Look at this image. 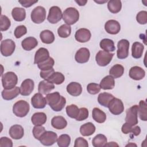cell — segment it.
<instances>
[{"mask_svg": "<svg viewBox=\"0 0 147 147\" xmlns=\"http://www.w3.org/2000/svg\"><path fill=\"white\" fill-rule=\"evenodd\" d=\"M65 80V77L63 74L59 72H55L48 79V81L57 85L61 84Z\"/></svg>", "mask_w": 147, "mask_h": 147, "instance_id": "cell-39", "label": "cell"}, {"mask_svg": "<svg viewBox=\"0 0 147 147\" xmlns=\"http://www.w3.org/2000/svg\"><path fill=\"white\" fill-rule=\"evenodd\" d=\"M124 73V67L119 64L113 65L109 71V74L114 78H118L123 75Z\"/></svg>", "mask_w": 147, "mask_h": 147, "instance_id": "cell-36", "label": "cell"}, {"mask_svg": "<svg viewBox=\"0 0 147 147\" xmlns=\"http://www.w3.org/2000/svg\"><path fill=\"white\" fill-rule=\"evenodd\" d=\"M47 119V115L44 113L37 112L32 115L31 121L34 125L40 126L44 125L46 122Z\"/></svg>", "mask_w": 147, "mask_h": 147, "instance_id": "cell-28", "label": "cell"}, {"mask_svg": "<svg viewBox=\"0 0 147 147\" xmlns=\"http://www.w3.org/2000/svg\"><path fill=\"white\" fill-rule=\"evenodd\" d=\"M131 133H132L136 136H138L141 133L140 127L138 126H136L134 127H133V129H132V130H131Z\"/></svg>", "mask_w": 147, "mask_h": 147, "instance_id": "cell-55", "label": "cell"}, {"mask_svg": "<svg viewBox=\"0 0 147 147\" xmlns=\"http://www.w3.org/2000/svg\"><path fill=\"white\" fill-rule=\"evenodd\" d=\"M38 1H19L18 2L23 6L25 7H29L32 6L33 5L34 3H37Z\"/></svg>", "mask_w": 147, "mask_h": 147, "instance_id": "cell-54", "label": "cell"}, {"mask_svg": "<svg viewBox=\"0 0 147 147\" xmlns=\"http://www.w3.org/2000/svg\"><path fill=\"white\" fill-rule=\"evenodd\" d=\"M67 91L73 96H78L82 94V87L80 83L72 82L67 85Z\"/></svg>", "mask_w": 147, "mask_h": 147, "instance_id": "cell-22", "label": "cell"}, {"mask_svg": "<svg viewBox=\"0 0 147 147\" xmlns=\"http://www.w3.org/2000/svg\"><path fill=\"white\" fill-rule=\"evenodd\" d=\"M129 75L130 78L132 79L135 80H140L145 77V71L140 67L134 66L130 69Z\"/></svg>", "mask_w": 147, "mask_h": 147, "instance_id": "cell-18", "label": "cell"}, {"mask_svg": "<svg viewBox=\"0 0 147 147\" xmlns=\"http://www.w3.org/2000/svg\"><path fill=\"white\" fill-rule=\"evenodd\" d=\"M51 125L54 128L60 130L67 126V122L62 116H55L51 120Z\"/></svg>", "mask_w": 147, "mask_h": 147, "instance_id": "cell-27", "label": "cell"}, {"mask_svg": "<svg viewBox=\"0 0 147 147\" xmlns=\"http://www.w3.org/2000/svg\"><path fill=\"white\" fill-rule=\"evenodd\" d=\"M132 129H133V126L130 125L127 122H126L122 125V128H121V130H122L123 133H124L125 134H127L131 132Z\"/></svg>", "mask_w": 147, "mask_h": 147, "instance_id": "cell-53", "label": "cell"}, {"mask_svg": "<svg viewBox=\"0 0 147 147\" xmlns=\"http://www.w3.org/2000/svg\"><path fill=\"white\" fill-rule=\"evenodd\" d=\"M45 129L44 126H42V125H40V126H37L35 125L33 127V135L34 136V137L38 140H40L41 137L42 136V135L45 132Z\"/></svg>", "mask_w": 147, "mask_h": 147, "instance_id": "cell-45", "label": "cell"}, {"mask_svg": "<svg viewBox=\"0 0 147 147\" xmlns=\"http://www.w3.org/2000/svg\"><path fill=\"white\" fill-rule=\"evenodd\" d=\"M138 113L139 115V118L142 121H147V109H146V103L145 100H141L139 102Z\"/></svg>", "mask_w": 147, "mask_h": 147, "instance_id": "cell-37", "label": "cell"}, {"mask_svg": "<svg viewBox=\"0 0 147 147\" xmlns=\"http://www.w3.org/2000/svg\"><path fill=\"white\" fill-rule=\"evenodd\" d=\"M0 23H1V30L6 31L9 29L11 25V22L9 18L5 16L1 15L0 17Z\"/></svg>", "mask_w": 147, "mask_h": 147, "instance_id": "cell-44", "label": "cell"}, {"mask_svg": "<svg viewBox=\"0 0 147 147\" xmlns=\"http://www.w3.org/2000/svg\"><path fill=\"white\" fill-rule=\"evenodd\" d=\"M114 55V53L109 52L99 51L96 55L95 60L99 66L105 67L111 62Z\"/></svg>", "mask_w": 147, "mask_h": 147, "instance_id": "cell-6", "label": "cell"}, {"mask_svg": "<svg viewBox=\"0 0 147 147\" xmlns=\"http://www.w3.org/2000/svg\"><path fill=\"white\" fill-rule=\"evenodd\" d=\"M18 82V77L13 72H7L2 75V84L4 89H11L16 87Z\"/></svg>", "mask_w": 147, "mask_h": 147, "instance_id": "cell-4", "label": "cell"}, {"mask_svg": "<svg viewBox=\"0 0 147 147\" xmlns=\"http://www.w3.org/2000/svg\"><path fill=\"white\" fill-rule=\"evenodd\" d=\"M27 32V29L25 25H19L14 30V36L16 38H21Z\"/></svg>", "mask_w": 147, "mask_h": 147, "instance_id": "cell-49", "label": "cell"}, {"mask_svg": "<svg viewBox=\"0 0 147 147\" xmlns=\"http://www.w3.org/2000/svg\"><path fill=\"white\" fill-rule=\"evenodd\" d=\"M88 114H89V112L87 108L81 107L80 109H79V112L78 115L75 119L78 121H82L85 120L88 117Z\"/></svg>", "mask_w": 147, "mask_h": 147, "instance_id": "cell-47", "label": "cell"}, {"mask_svg": "<svg viewBox=\"0 0 147 147\" xmlns=\"http://www.w3.org/2000/svg\"><path fill=\"white\" fill-rule=\"evenodd\" d=\"M130 43L126 39H122L118 42L117 56L119 59H124L129 55V49Z\"/></svg>", "mask_w": 147, "mask_h": 147, "instance_id": "cell-9", "label": "cell"}, {"mask_svg": "<svg viewBox=\"0 0 147 147\" xmlns=\"http://www.w3.org/2000/svg\"><path fill=\"white\" fill-rule=\"evenodd\" d=\"M47 104L55 111H60L66 104V99L59 92L49 93L45 97Z\"/></svg>", "mask_w": 147, "mask_h": 147, "instance_id": "cell-1", "label": "cell"}, {"mask_svg": "<svg viewBox=\"0 0 147 147\" xmlns=\"http://www.w3.org/2000/svg\"><path fill=\"white\" fill-rule=\"evenodd\" d=\"M105 29L106 32L109 34H117L121 30V25L117 21L110 20L105 23Z\"/></svg>", "mask_w": 147, "mask_h": 147, "instance_id": "cell-15", "label": "cell"}, {"mask_svg": "<svg viewBox=\"0 0 147 147\" xmlns=\"http://www.w3.org/2000/svg\"><path fill=\"white\" fill-rule=\"evenodd\" d=\"M20 94V90L18 87L16 86L11 89H4L1 93L2 98L6 100H10L16 98Z\"/></svg>", "mask_w": 147, "mask_h": 147, "instance_id": "cell-21", "label": "cell"}, {"mask_svg": "<svg viewBox=\"0 0 147 147\" xmlns=\"http://www.w3.org/2000/svg\"><path fill=\"white\" fill-rule=\"evenodd\" d=\"M144 49V45L140 42H134L131 47V55L134 59H140L142 57Z\"/></svg>", "mask_w": 147, "mask_h": 147, "instance_id": "cell-26", "label": "cell"}, {"mask_svg": "<svg viewBox=\"0 0 147 147\" xmlns=\"http://www.w3.org/2000/svg\"><path fill=\"white\" fill-rule=\"evenodd\" d=\"M65 110L68 116L71 118L74 119L76 118L79 112V109L78 108V107L74 104L67 106Z\"/></svg>", "mask_w": 147, "mask_h": 147, "instance_id": "cell-42", "label": "cell"}, {"mask_svg": "<svg viewBox=\"0 0 147 147\" xmlns=\"http://www.w3.org/2000/svg\"><path fill=\"white\" fill-rule=\"evenodd\" d=\"M100 88L103 90H112L115 86L114 78L111 75L106 76L100 83Z\"/></svg>", "mask_w": 147, "mask_h": 147, "instance_id": "cell-25", "label": "cell"}, {"mask_svg": "<svg viewBox=\"0 0 147 147\" xmlns=\"http://www.w3.org/2000/svg\"><path fill=\"white\" fill-rule=\"evenodd\" d=\"M30 106L29 103L24 100L17 101L13 106V112L14 114L20 118L25 117L28 114Z\"/></svg>", "mask_w": 147, "mask_h": 147, "instance_id": "cell-3", "label": "cell"}, {"mask_svg": "<svg viewBox=\"0 0 147 147\" xmlns=\"http://www.w3.org/2000/svg\"><path fill=\"white\" fill-rule=\"evenodd\" d=\"M54 88L55 85L47 80L41 81L38 86V91L42 95L49 94Z\"/></svg>", "mask_w": 147, "mask_h": 147, "instance_id": "cell-23", "label": "cell"}, {"mask_svg": "<svg viewBox=\"0 0 147 147\" xmlns=\"http://www.w3.org/2000/svg\"><path fill=\"white\" fill-rule=\"evenodd\" d=\"M55 72L54 69L52 68L50 69L45 70V71H41L40 73V76L41 78L44 79V80H48L50 76Z\"/></svg>", "mask_w": 147, "mask_h": 147, "instance_id": "cell-52", "label": "cell"}, {"mask_svg": "<svg viewBox=\"0 0 147 147\" xmlns=\"http://www.w3.org/2000/svg\"><path fill=\"white\" fill-rule=\"evenodd\" d=\"M138 106L136 105L127 109L126 111L125 121L133 126L136 125L138 122Z\"/></svg>", "mask_w": 147, "mask_h": 147, "instance_id": "cell-7", "label": "cell"}, {"mask_svg": "<svg viewBox=\"0 0 147 147\" xmlns=\"http://www.w3.org/2000/svg\"><path fill=\"white\" fill-rule=\"evenodd\" d=\"M107 8L111 13L113 14L118 13L122 8L121 1L120 0H110L108 1Z\"/></svg>", "mask_w": 147, "mask_h": 147, "instance_id": "cell-35", "label": "cell"}, {"mask_svg": "<svg viewBox=\"0 0 147 147\" xmlns=\"http://www.w3.org/2000/svg\"><path fill=\"white\" fill-rule=\"evenodd\" d=\"M11 16L15 21L18 22L22 21L26 17L25 10L22 7H14L11 11Z\"/></svg>", "mask_w": 147, "mask_h": 147, "instance_id": "cell-30", "label": "cell"}, {"mask_svg": "<svg viewBox=\"0 0 147 147\" xmlns=\"http://www.w3.org/2000/svg\"><path fill=\"white\" fill-rule=\"evenodd\" d=\"M114 98V96L109 92H102L98 96V102L102 106L107 107L110 102Z\"/></svg>", "mask_w": 147, "mask_h": 147, "instance_id": "cell-31", "label": "cell"}, {"mask_svg": "<svg viewBox=\"0 0 147 147\" xmlns=\"http://www.w3.org/2000/svg\"><path fill=\"white\" fill-rule=\"evenodd\" d=\"M9 135L13 139L20 140L22 138L24 134V128L20 125H14L9 129Z\"/></svg>", "mask_w": 147, "mask_h": 147, "instance_id": "cell-19", "label": "cell"}, {"mask_svg": "<svg viewBox=\"0 0 147 147\" xmlns=\"http://www.w3.org/2000/svg\"><path fill=\"white\" fill-rule=\"evenodd\" d=\"M31 103L35 109H43L47 104L45 98L40 92L35 94L31 99Z\"/></svg>", "mask_w": 147, "mask_h": 147, "instance_id": "cell-17", "label": "cell"}, {"mask_svg": "<svg viewBox=\"0 0 147 147\" xmlns=\"http://www.w3.org/2000/svg\"><path fill=\"white\" fill-rule=\"evenodd\" d=\"M32 21L35 24H41L46 18V10L45 8L41 6L36 7L31 12Z\"/></svg>", "mask_w": 147, "mask_h": 147, "instance_id": "cell-5", "label": "cell"}, {"mask_svg": "<svg viewBox=\"0 0 147 147\" xmlns=\"http://www.w3.org/2000/svg\"><path fill=\"white\" fill-rule=\"evenodd\" d=\"M16 48L15 42L11 39H6L1 42V52L5 57L11 56Z\"/></svg>", "mask_w": 147, "mask_h": 147, "instance_id": "cell-8", "label": "cell"}, {"mask_svg": "<svg viewBox=\"0 0 147 147\" xmlns=\"http://www.w3.org/2000/svg\"><path fill=\"white\" fill-rule=\"evenodd\" d=\"M13 146V142L12 141L6 137H2L0 139V147H12Z\"/></svg>", "mask_w": 147, "mask_h": 147, "instance_id": "cell-51", "label": "cell"}, {"mask_svg": "<svg viewBox=\"0 0 147 147\" xmlns=\"http://www.w3.org/2000/svg\"><path fill=\"white\" fill-rule=\"evenodd\" d=\"M62 18L68 25H71L75 24L79 18V13L78 10L72 7L67 8L63 13Z\"/></svg>", "mask_w": 147, "mask_h": 147, "instance_id": "cell-2", "label": "cell"}, {"mask_svg": "<svg viewBox=\"0 0 147 147\" xmlns=\"http://www.w3.org/2000/svg\"><path fill=\"white\" fill-rule=\"evenodd\" d=\"M62 15L63 13L60 8L58 6H53L49 9L47 20L51 24H56L61 20Z\"/></svg>", "mask_w": 147, "mask_h": 147, "instance_id": "cell-11", "label": "cell"}, {"mask_svg": "<svg viewBox=\"0 0 147 147\" xmlns=\"http://www.w3.org/2000/svg\"><path fill=\"white\" fill-rule=\"evenodd\" d=\"M92 115L93 119L99 123L105 122L106 119V114L102 110L98 107H95L92 110Z\"/></svg>", "mask_w": 147, "mask_h": 147, "instance_id": "cell-32", "label": "cell"}, {"mask_svg": "<svg viewBox=\"0 0 147 147\" xmlns=\"http://www.w3.org/2000/svg\"><path fill=\"white\" fill-rule=\"evenodd\" d=\"M71 33V27L70 25L65 24L61 25L57 29L58 35L61 38L69 37Z\"/></svg>", "mask_w": 147, "mask_h": 147, "instance_id": "cell-40", "label": "cell"}, {"mask_svg": "<svg viewBox=\"0 0 147 147\" xmlns=\"http://www.w3.org/2000/svg\"><path fill=\"white\" fill-rule=\"evenodd\" d=\"M71 142V138L69 135L64 134H61L57 138V143L60 147H67L69 145Z\"/></svg>", "mask_w": 147, "mask_h": 147, "instance_id": "cell-43", "label": "cell"}, {"mask_svg": "<svg viewBox=\"0 0 147 147\" xmlns=\"http://www.w3.org/2000/svg\"><path fill=\"white\" fill-rule=\"evenodd\" d=\"M54 64H55V61L51 57H49L47 60L40 63H38L37 64V66L41 71H45V70H48L52 68Z\"/></svg>", "mask_w": 147, "mask_h": 147, "instance_id": "cell-41", "label": "cell"}, {"mask_svg": "<svg viewBox=\"0 0 147 147\" xmlns=\"http://www.w3.org/2000/svg\"><path fill=\"white\" fill-rule=\"evenodd\" d=\"M88 144L86 140L82 137H78L75 141L74 147H88Z\"/></svg>", "mask_w": 147, "mask_h": 147, "instance_id": "cell-50", "label": "cell"}, {"mask_svg": "<svg viewBox=\"0 0 147 147\" xmlns=\"http://www.w3.org/2000/svg\"><path fill=\"white\" fill-rule=\"evenodd\" d=\"M91 34L90 31L86 28H80L78 29L75 34V38L79 42H86L91 38Z\"/></svg>", "mask_w": 147, "mask_h": 147, "instance_id": "cell-16", "label": "cell"}, {"mask_svg": "<svg viewBox=\"0 0 147 147\" xmlns=\"http://www.w3.org/2000/svg\"><path fill=\"white\" fill-rule=\"evenodd\" d=\"M107 107L110 112L115 115L121 114L124 111V106L122 101L115 97L110 102Z\"/></svg>", "mask_w": 147, "mask_h": 147, "instance_id": "cell-10", "label": "cell"}, {"mask_svg": "<svg viewBox=\"0 0 147 147\" xmlns=\"http://www.w3.org/2000/svg\"><path fill=\"white\" fill-rule=\"evenodd\" d=\"M100 84L95 83H90L87 86V92L92 95H95L100 91Z\"/></svg>", "mask_w": 147, "mask_h": 147, "instance_id": "cell-46", "label": "cell"}, {"mask_svg": "<svg viewBox=\"0 0 147 147\" xmlns=\"http://www.w3.org/2000/svg\"><path fill=\"white\" fill-rule=\"evenodd\" d=\"M107 143L106 137L102 134H99L95 136L92 141V145L94 147H102L105 146Z\"/></svg>", "mask_w": 147, "mask_h": 147, "instance_id": "cell-38", "label": "cell"}, {"mask_svg": "<svg viewBox=\"0 0 147 147\" xmlns=\"http://www.w3.org/2000/svg\"><path fill=\"white\" fill-rule=\"evenodd\" d=\"M38 44L37 39L33 37H28L22 41L21 45L22 48L27 51H31L36 47Z\"/></svg>", "mask_w": 147, "mask_h": 147, "instance_id": "cell-24", "label": "cell"}, {"mask_svg": "<svg viewBox=\"0 0 147 147\" xmlns=\"http://www.w3.org/2000/svg\"><path fill=\"white\" fill-rule=\"evenodd\" d=\"M49 57V53L47 49L45 48H39L36 52L34 55V64H38Z\"/></svg>", "mask_w": 147, "mask_h": 147, "instance_id": "cell-20", "label": "cell"}, {"mask_svg": "<svg viewBox=\"0 0 147 147\" xmlns=\"http://www.w3.org/2000/svg\"><path fill=\"white\" fill-rule=\"evenodd\" d=\"M57 140V135L52 131H45L40 139L41 144L44 146H51L54 144Z\"/></svg>", "mask_w": 147, "mask_h": 147, "instance_id": "cell-12", "label": "cell"}, {"mask_svg": "<svg viewBox=\"0 0 147 147\" xmlns=\"http://www.w3.org/2000/svg\"><path fill=\"white\" fill-rule=\"evenodd\" d=\"M99 45L101 49L106 52H113L115 49L114 41L109 38L102 39L100 41Z\"/></svg>", "mask_w": 147, "mask_h": 147, "instance_id": "cell-34", "label": "cell"}, {"mask_svg": "<svg viewBox=\"0 0 147 147\" xmlns=\"http://www.w3.org/2000/svg\"><path fill=\"white\" fill-rule=\"evenodd\" d=\"M118 146V145L117 144V143H115V142H109V143H106V144H105V146Z\"/></svg>", "mask_w": 147, "mask_h": 147, "instance_id": "cell-57", "label": "cell"}, {"mask_svg": "<svg viewBox=\"0 0 147 147\" xmlns=\"http://www.w3.org/2000/svg\"><path fill=\"white\" fill-rule=\"evenodd\" d=\"M136 20L140 24L144 25L147 23L146 11H141L136 16Z\"/></svg>", "mask_w": 147, "mask_h": 147, "instance_id": "cell-48", "label": "cell"}, {"mask_svg": "<svg viewBox=\"0 0 147 147\" xmlns=\"http://www.w3.org/2000/svg\"><path fill=\"white\" fill-rule=\"evenodd\" d=\"M95 126L91 122H87L82 125L80 127V133L83 136H90L94 133Z\"/></svg>", "mask_w": 147, "mask_h": 147, "instance_id": "cell-29", "label": "cell"}, {"mask_svg": "<svg viewBox=\"0 0 147 147\" xmlns=\"http://www.w3.org/2000/svg\"><path fill=\"white\" fill-rule=\"evenodd\" d=\"M34 87V81L30 79L24 80L20 87V94L22 96H28L33 91Z\"/></svg>", "mask_w": 147, "mask_h": 147, "instance_id": "cell-13", "label": "cell"}, {"mask_svg": "<svg viewBox=\"0 0 147 147\" xmlns=\"http://www.w3.org/2000/svg\"><path fill=\"white\" fill-rule=\"evenodd\" d=\"M75 2L78 3V5L80 6H84L86 3L87 2V1H82V0H78V1H75Z\"/></svg>", "mask_w": 147, "mask_h": 147, "instance_id": "cell-56", "label": "cell"}, {"mask_svg": "<svg viewBox=\"0 0 147 147\" xmlns=\"http://www.w3.org/2000/svg\"><path fill=\"white\" fill-rule=\"evenodd\" d=\"M40 37L41 41L47 44H50L55 41L54 34L49 30H42L40 34Z\"/></svg>", "mask_w": 147, "mask_h": 147, "instance_id": "cell-33", "label": "cell"}, {"mask_svg": "<svg viewBox=\"0 0 147 147\" xmlns=\"http://www.w3.org/2000/svg\"><path fill=\"white\" fill-rule=\"evenodd\" d=\"M90 56V53L87 48H81L76 53L75 59L78 63L83 64L87 63Z\"/></svg>", "mask_w": 147, "mask_h": 147, "instance_id": "cell-14", "label": "cell"}]
</instances>
